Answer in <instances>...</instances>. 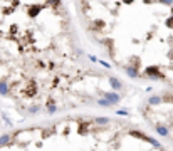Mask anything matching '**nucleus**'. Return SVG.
Wrapping results in <instances>:
<instances>
[{"mask_svg": "<svg viewBox=\"0 0 173 151\" xmlns=\"http://www.w3.org/2000/svg\"><path fill=\"white\" fill-rule=\"evenodd\" d=\"M79 76L91 71L79 60L62 0H0L2 93L37 113L72 108Z\"/></svg>", "mask_w": 173, "mask_h": 151, "instance_id": "nucleus-1", "label": "nucleus"}, {"mask_svg": "<svg viewBox=\"0 0 173 151\" xmlns=\"http://www.w3.org/2000/svg\"><path fill=\"white\" fill-rule=\"evenodd\" d=\"M0 151H168V148L123 119L62 116L0 136Z\"/></svg>", "mask_w": 173, "mask_h": 151, "instance_id": "nucleus-2", "label": "nucleus"}, {"mask_svg": "<svg viewBox=\"0 0 173 151\" xmlns=\"http://www.w3.org/2000/svg\"><path fill=\"white\" fill-rule=\"evenodd\" d=\"M143 118L155 131L173 144V91L150 99L146 108H143Z\"/></svg>", "mask_w": 173, "mask_h": 151, "instance_id": "nucleus-3", "label": "nucleus"}]
</instances>
